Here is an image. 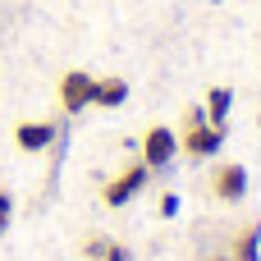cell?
<instances>
[{
	"label": "cell",
	"mask_w": 261,
	"mask_h": 261,
	"mask_svg": "<svg viewBox=\"0 0 261 261\" xmlns=\"http://www.w3.org/2000/svg\"><path fill=\"white\" fill-rule=\"evenodd\" d=\"M174 156H179V133L170 124H151L142 133V165L147 170H165V165H174Z\"/></svg>",
	"instance_id": "obj_1"
},
{
	"label": "cell",
	"mask_w": 261,
	"mask_h": 261,
	"mask_svg": "<svg viewBox=\"0 0 261 261\" xmlns=\"http://www.w3.org/2000/svg\"><path fill=\"white\" fill-rule=\"evenodd\" d=\"M147 174H151V170H147L142 161H133L124 174H115V179L101 188V202H106V206H128V202L147 188Z\"/></svg>",
	"instance_id": "obj_2"
},
{
	"label": "cell",
	"mask_w": 261,
	"mask_h": 261,
	"mask_svg": "<svg viewBox=\"0 0 261 261\" xmlns=\"http://www.w3.org/2000/svg\"><path fill=\"white\" fill-rule=\"evenodd\" d=\"M92 96H96V73L69 69L60 78V106H64V115H78L83 106H92Z\"/></svg>",
	"instance_id": "obj_3"
},
{
	"label": "cell",
	"mask_w": 261,
	"mask_h": 261,
	"mask_svg": "<svg viewBox=\"0 0 261 261\" xmlns=\"http://www.w3.org/2000/svg\"><path fill=\"white\" fill-rule=\"evenodd\" d=\"M211 193L220 197V202H243L248 197V165H239V161H225V165H216L211 170Z\"/></svg>",
	"instance_id": "obj_4"
},
{
	"label": "cell",
	"mask_w": 261,
	"mask_h": 261,
	"mask_svg": "<svg viewBox=\"0 0 261 261\" xmlns=\"http://www.w3.org/2000/svg\"><path fill=\"white\" fill-rule=\"evenodd\" d=\"M220 147H225V128H216V124H197V128L179 133V151H188L193 161H211Z\"/></svg>",
	"instance_id": "obj_5"
},
{
	"label": "cell",
	"mask_w": 261,
	"mask_h": 261,
	"mask_svg": "<svg viewBox=\"0 0 261 261\" xmlns=\"http://www.w3.org/2000/svg\"><path fill=\"white\" fill-rule=\"evenodd\" d=\"M14 147H18V151H50V147H55V124H46V119H23V124L14 128Z\"/></svg>",
	"instance_id": "obj_6"
},
{
	"label": "cell",
	"mask_w": 261,
	"mask_h": 261,
	"mask_svg": "<svg viewBox=\"0 0 261 261\" xmlns=\"http://www.w3.org/2000/svg\"><path fill=\"white\" fill-rule=\"evenodd\" d=\"M124 101H128V83H124V78H96V96H92V106L115 110V106H124Z\"/></svg>",
	"instance_id": "obj_7"
},
{
	"label": "cell",
	"mask_w": 261,
	"mask_h": 261,
	"mask_svg": "<svg viewBox=\"0 0 261 261\" xmlns=\"http://www.w3.org/2000/svg\"><path fill=\"white\" fill-rule=\"evenodd\" d=\"M202 110H206V124L225 128V119H229V110H234V92H229V87H211Z\"/></svg>",
	"instance_id": "obj_8"
},
{
	"label": "cell",
	"mask_w": 261,
	"mask_h": 261,
	"mask_svg": "<svg viewBox=\"0 0 261 261\" xmlns=\"http://www.w3.org/2000/svg\"><path fill=\"white\" fill-rule=\"evenodd\" d=\"M229 261H261V225H248L234 243V257Z\"/></svg>",
	"instance_id": "obj_9"
},
{
	"label": "cell",
	"mask_w": 261,
	"mask_h": 261,
	"mask_svg": "<svg viewBox=\"0 0 261 261\" xmlns=\"http://www.w3.org/2000/svg\"><path fill=\"white\" fill-rule=\"evenodd\" d=\"M106 243H110L106 234H87V239H83V257H87V261H101V252H106Z\"/></svg>",
	"instance_id": "obj_10"
},
{
	"label": "cell",
	"mask_w": 261,
	"mask_h": 261,
	"mask_svg": "<svg viewBox=\"0 0 261 261\" xmlns=\"http://www.w3.org/2000/svg\"><path fill=\"white\" fill-rule=\"evenodd\" d=\"M197 124H206V110H202V106H188V110L179 115V128H174V133H184V128H197Z\"/></svg>",
	"instance_id": "obj_11"
},
{
	"label": "cell",
	"mask_w": 261,
	"mask_h": 261,
	"mask_svg": "<svg viewBox=\"0 0 261 261\" xmlns=\"http://www.w3.org/2000/svg\"><path fill=\"white\" fill-rule=\"evenodd\" d=\"M101 261H133V252H128V243H106V252H101Z\"/></svg>",
	"instance_id": "obj_12"
},
{
	"label": "cell",
	"mask_w": 261,
	"mask_h": 261,
	"mask_svg": "<svg viewBox=\"0 0 261 261\" xmlns=\"http://www.w3.org/2000/svg\"><path fill=\"white\" fill-rule=\"evenodd\" d=\"M9 220H14V197L0 188V239H5V229H9Z\"/></svg>",
	"instance_id": "obj_13"
},
{
	"label": "cell",
	"mask_w": 261,
	"mask_h": 261,
	"mask_svg": "<svg viewBox=\"0 0 261 261\" xmlns=\"http://www.w3.org/2000/svg\"><path fill=\"white\" fill-rule=\"evenodd\" d=\"M161 216H165V220L179 216V193H165V197H161Z\"/></svg>",
	"instance_id": "obj_14"
}]
</instances>
